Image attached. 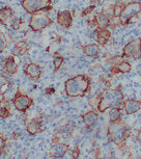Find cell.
Masks as SVG:
<instances>
[{"label": "cell", "mask_w": 141, "mask_h": 159, "mask_svg": "<svg viewBox=\"0 0 141 159\" xmlns=\"http://www.w3.org/2000/svg\"><path fill=\"white\" fill-rule=\"evenodd\" d=\"M22 7L27 13L35 14L44 10H50L52 0H23Z\"/></svg>", "instance_id": "277c9868"}, {"label": "cell", "mask_w": 141, "mask_h": 159, "mask_svg": "<svg viewBox=\"0 0 141 159\" xmlns=\"http://www.w3.org/2000/svg\"><path fill=\"white\" fill-rule=\"evenodd\" d=\"M108 132H109V137L111 142L119 143L124 142L126 136L128 135V128L124 123L115 121L111 122V125L108 128Z\"/></svg>", "instance_id": "3957f363"}, {"label": "cell", "mask_w": 141, "mask_h": 159, "mask_svg": "<svg viewBox=\"0 0 141 159\" xmlns=\"http://www.w3.org/2000/svg\"><path fill=\"white\" fill-rule=\"evenodd\" d=\"M11 24H13V27L15 29H18L20 27V25H21V19H15L11 21Z\"/></svg>", "instance_id": "484cf974"}, {"label": "cell", "mask_w": 141, "mask_h": 159, "mask_svg": "<svg viewBox=\"0 0 141 159\" xmlns=\"http://www.w3.org/2000/svg\"><path fill=\"white\" fill-rule=\"evenodd\" d=\"M31 104H32V100L26 95L18 96L14 101V105H15V107H16V109L22 112L26 111V110L30 107Z\"/></svg>", "instance_id": "ba28073f"}, {"label": "cell", "mask_w": 141, "mask_h": 159, "mask_svg": "<svg viewBox=\"0 0 141 159\" xmlns=\"http://www.w3.org/2000/svg\"><path fill=\"white\" fill-rule=\"evenodd\" d=\"M118 71L121 73H128L131 71V65L127 61H122L118 65Z\"/></svg>", "instance_id": "7402d4cb"}, {"label": "cell", "mask_w": 141, "mask_h": 159, "mask_svg": "<svg viewBox=\"0 0 141 159\" xmlns=\"http://www.w3.org/2000/svg\"><path fill=\"white\" fill-rule=\"evenodd\" d=\"M141 13V3L140 2H131L124 7L119 13V20L122 25H127L132 18Z\"/></svg>", "instance_id": "8992f818"}, {"label": "cell", "mask_w": 141, "mask_h": 159, "mask_svg": "<svg viewBox=\"0 0 141 159\" xmlns=\"http://www.w3.org/2000/svg\"><path fill=\"white\" fill-rule=\"evenodd\" d=\"M7 38H5V35L2 32H0V52H2L7 48Z\"/></svg>", "instance_id": "cb8c5ba5"}, {"label": "cell", "mask_w": 141, "mask_h": 159, "mask_svg": "<svg viewBox=\"0 0 141 159\" xmlns=\"http://www.w3.org/2000/svg\"><path fill=\"white\" fill-rule=\"evenodd\" d=\"M110 38V32L106 28H102L98 34V42L100 45H105Z\"/></svg>", "instance_id": "d6986e66"}, {"label": "cell", "mask_w": 141, "mask_h": 159, "mask_svg": "<svg viewBox=\"0 0 141 159\" xmlns=\"http://www.w3.org/2000/svg\"><path fill=\"white\" fill-rule=\"evenodd\" d=\"M25 72H26V74L28 75V76L30 77L31 79H33V80L38 79L40 76H41V74H42L41 68L38 67L37 65H35V64L27 65V67L25 69Z\"/></svg>", "instance_id": "7c38bea8"}, {"label": "cell", "mask_w": 141, "mask_h": 159, "mask_svg": "<svg viewBox=\"0 0 141 159\" xmlns=\"http://www.w3.org/2000/svg\"><path fill=\"white\" fill-rule=\"evenodd\" d=\"M90 81L84 75H77L67 80L64 85L65 93L68 97H82L88 91Z\"/></svg>", "instance_id": "6da1fadb"}, {"label": "cell", "mask_w": 141, "mask_h": 159, "mask_svg": "<svg viewBox=\"0 0 141 159\" xmlns=\"http://www.w3.org/2000/svg\"><path fill=\"white\" fill-rule=\"evenodd\" d=\"M54 70L55 71H58L59 69H60L62 62H64V57H61V56H56V57H54Z\"/></svg>", "instance_id": "603a6c76"}, {"label": "cell", "mask_w": 141, "mask_h": 159, "mask_svg": "<svg viewBox=\"0 0 141 159\" xmlns=\"http://www.w3.org/2000/svg\"><path fill=\"white\" fill-rule=\"evenodd\" d=\"M83 52L85 55L95 57L99 54V46L97 44H89L83 47Z\"/></svg>", "instance_id": "5bb4252c"}, {"label": "cell", "mask_w": 141, "mask_h": 159, "mask_svg": "<svg viewBox=\"0 0 141 159\" xmlns=\"http://www.w3.org/2000/svg\"><path fill=\"white\" fill-rule=\"evenodd\" d=\"M124 108L128 115H133L141 108V102L137 100H128L125 102Z\"/></svg>", "instance_id": "30bf717a"}, {"label": "cell", "mask_w": 141, "mask_h": 159, "mask_svg": "<svg viewBox=\"0 0 141 159\" xmlns=\"http://www.w3.org/2000/svg\"><path fill=\"white\" fill-rule=\"evenodd\" d=\"M40 124L41 122H38L37 120H32L27 125V131L30 134H37L40 131V126H41Z\"/></svg>", "instance_id": "ffe728a7"}, {"label": "cell", "mask_w": 141, "mask_h": 159, "mask_svg": "<svg viewBox=\"0 0 141 159\" xmlns=\"http://www.w3.org/2000/svg\"><path fill=\"white\" fill-rule=\"evenodd\" d=\"M14 11L10 7H3L0 10V22L3 25H10L13 20Z\"/></svg>", "instance_id": "8fae6325"}, {"label": "cell", "mask_w": 141, "mask_h": 159, "mask_svg": "<svg viewBox=\"0 0 141 159\" xmlns=\"http://www.w3.org/2000/svg\"><path fill=\"white\" fill-rule=\"evenodd\" d=\"M73 22V17L72 14L68 11H59L57 15V23L59 25L64 26V27H70Z\"/></svg>", "instance_id": "9c48e42d"}, {"label": "cell", "mask_w": 141, "mask_h": 159, "mask_svg": "<svg viewBox=\"0 0 141 159\" xmlns=\"http://www.w3.org/2000/svg\"><path fill=\"white\" fill-rule=\"evenodd\" d=\"M124 54L129 57L139 58L141 55V40L137 39V40L132 41L131 43L126 45L124 48Z\"/></svg>", "instance_id": "52a82bcc"}, {"label": "cell", "mask_w": 141, "mask_h": 159, "mask_svg": "<svg viewBox=\"0 0 141 159\" xmlns=\"http://www.w3.org/2000/svg\"><path fill=\"white\" fill-rule=\"evenodd\" d=\"M4 146H5V142H4V139H2L1 136H0V151H2V150L4 149Z\"/></svg>", "instance_id": "4316f807"}, {"label": "cell", "mask_w": 141, "mask_h": 159, "mask_svg": "<svg viewBox=\"0 0 141 159\" xmlns=\"http://www.w3.org/2000/svg\"><path fill=\"white\" fill-rule=\"evenodd\" d=\"M0 116H2V118H7V116H10V111H8V109L7 108L0 109Z\"/></svg>", "instance_id": "d4e9b609"}, {"label": "cell", "mask_w": 141, "mask_h": 159, "mask_svg": "<svg viewBox=\"0 0 141 159\" xmlns=\"http://www.w3.org/2000/svg\"><path fill=\"white\" fill-rule=\"evenodd\" d=\"M95 21H97L98 25L100 26L101 28H106L108 25H109V19L105 14L100 13L95 15Z\"/></svg>", "instance_id": "ac0fdd59"}, {"label": "cell", "mask_w": 141, "mask_h": 159, "mask_svg": "<svg viewBox=\"0 0 141 159\" xmlns=\"http://www.w3.org/2000/svg\"><path fill=\"white\" fill-rule=\"evenodd\" d=\"M137 139H138V140H139V142H141V131L139 132V133H138Z\"/></svg>", "instance_id": "83f0119b"}, {"label": "cell", "mask_w": 141, "mask_h": 159, "mask_svg": "<svg viewBox=\"0 0 141 159\" xmlns=\"http://www.w3.org/2000/svg\"><path fill=\"white\" fill-rule=\"evenodd\" d=\"M68 151V147L64 143H55L51 148V155L55 157H62Z\"/></svg>", "instance_id": "4fadbf2b"}, {"label": "cell", "mask_w": 141, "mask_h": 159, "mask_svg": "<svg viewBox=\"0 0 141 159\" xmlns=\"http://www.w3.org/2000/svg\"><path fill=\"white\" fill-rule=\"evenodd\" d=\"M119 108H111L110 112H109V118L111 122H115L118 121L121 119V111H119Z\"/></svg>", "instance_id": "44dd1931"}, {"label": "cell", "mask_w": 141, "mask_h": 159, "mask_svg": "<svg viewBox=\"0 0 141 159\" xmlns=\"http://www.w3.org/2000/svg\"><path fill=\"white\" fill-rule=\"evenodd\" d=\"M10 85V82L7 79V77L0 75V103L3 101V99L5 97V91H7V86Z\"/></svg>", "instance_id": "2e32d148"}, {"label": "cell", "mask_w": 141, "mask_h": 159, "mask_svg": "<svg viewBox=\"0 0 141 159\" xmlns=\"http://www.w3.org/2000/svg\"><path fill=\"white\" fill-rule=\"evenodd\" d=\"M124 95L119 89L108 91L103 95V97L98 104V109L100 112H104L108 108H119L124 106Z\"/></svg>", "instance_id": "7a4b0ae2"}, {"label": "cell", "mask_w": 141, "mask_h": 159, "mask_svg": "<svg viewBox=\"0 0 141 159\" xmlns=\"http://www.w3.org/2000/svg\"><path fill=\"white\" fill-rule=\"evenodd\" d=\"M52 23V20L44 11H37L35 14H32V17L29 21V26L33 31H41L47 26H49Z\"/></svg>", "instance_id": "5b68a950"}, {"label": "cell", "mask_w": 141, "mask_h": 159, "mask_svg": "<svg viewBox=\"0 0 141 159\" xmlns=\"http://www.w3.org/2000/svg\"><path fill=\"white\" fill-rule=\"evenodd\" d=\"M5 71L7 72V73L10 74H14L17 72V62L16 61H15V58L13 57V56H10L7 61H5Z\"/></svg>", "instance_id": "9a60e30c"}, {"label": "cell", "mask_w": 141, "mask_h": 159, "mask_svg": "<svg viewBox=\"0 0 141 159\" xmlns=\"http://www.w3.org/2000/svg\"><path fill=\"white\" fill-rule=\"evenodd\" d=\"M98 120V113L95 111H88L83 116V121L87 126H92Z\"/></svg>", "instance_id": "e0dca14e"}]
</instances>
